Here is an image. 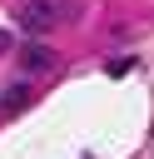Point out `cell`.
I'll return each mask as SVG.
<instances>
[{
    "label": "cell",
    "instance_id": "obj_4",
    "mask_svg": "<svg viewBox=\"0 0 154 159\" xmlns=\"http://www.w3.org/2000/svg\"><path fill=\"white\" fill-rule=\"evenodd\" d=\"M5 50H10V35H5V30H0V55H5Z\"/></svg>",
    "mask_w": 154,
    "mask_h": 159
},
{
    "label": "cell",
    "instance_id": "obj_1",
    "mask_svg": "<svg viewBox=\"0 0 154 159\" xmlns=\"http://www.w3.org/2000/svg\"><path fill=\"white\" fill-rule=\"evenodd\" d=\"M55 15H60V10H55L50 0H25V5H20V25H25V35H45V30L55 25Z\"/></svg>",
    "mask_w": 154,
    "mask_h": 159
},
{
    "label": "cell",
    "instance_id": "obj_3",
    "mask_svg": "<svg viewBox=\"0 0 154 159\" xmlns=\"http://www.w3.org/2000/svg\"><path fill=\"white\" fill-rule=\"evenodd\" d=\"M0 104H5V114H20V109H25V104H30V84H10V89H5V99H0Z\"/></svg>",
    "mask_w": 154,
    "mask_h": 159
},
{
    "label": "cell",
    "instance_id": "obj_2",
    "mask_svg": "<svg viewBox=\"0 0 154 159\" xmlns=\"http://www.w3.org/2000/svg\"><path fill=\"white\" fill-rule=\"evenodd\" d=\"M20 65H25V70H55V65H60V55H55V50H45V45H25V50H20Z\"/></svg>",
    "mask_w": 154,
    "mask_h": 159
}]
</instances>
